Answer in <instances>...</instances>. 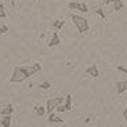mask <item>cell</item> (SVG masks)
Returning a JSON list of instances; mask_svg holds the SVG:
<instances>
[{
    "instance_id": "obj_1",
    "label": "cell",
    "mask_w": 127,
    "mask_h": 127,
    "mask_svg": "<svg viewBox=\"0 0 127 127\" xmlns=\"http://www.w3.org/2000/svg\"><path fill=\"white\" fill-rule=\"evenodd\" d=\"M40 70H41V65L39 62H35L32 65H28V66H17L14 68L13 75L10 77V83H22L28 77L33 76L35 73L40 72Z\"/></svg>"
},
{
    "instance_id": "obj_2",
    "label": "cell",
    "mask_w": 127,
    "mask_h": 127,
    "mask_svg": "<svg viewBox=\"0 0 127 127\" xmlns=\"http://www.w3.org/2000/svg\"><path fill=\"white\" fill-rule=\"evenodd\" d=\"M70 18H72V22L75 24V26H76V29H77L79 33H86V32H89V29H90L89 21H87L83 15H79V14H72Z\"/></svg>"
},
{
    "instance_id": "obj_3",
    "label": "cell",
    "mask_w": 127,
    "mask_h": 127,
    "mask_svg": "<svg viewBox=\"0 0 127 127\" xmlns=\"http://www.w3.org/2000/svg\"><path fill=\"white\" fill-rule=\"evenodd\" d=\"M64 102H65V98H64V97H54V98L47 99V102H46V112H47V113L54 112L55 108H57V105L64 104Z\"/></svg>"
},
{
    "instance_id": "obj_4",
    "label": "cell",
    "mask_w": 127,
    "mask_h": 127,
    "mask_svg": "<svg viewBox=\"0 0 127 127\" xmlns=\"http://www.w3.org/2000/svg\"><path fill=\"white\" fill-rule=\"evenodd\" d=\"M115 86H116V93L118 94H123L127 90V80H118Z\"/></svg>"
},
{
    "instance_id": "obj_5",
    "label": "cell",
    "mask_w": 127,
    "mask_h": 127,
    "mask_svg": "<svg viewBox=\"0 0 127 127\" xmlns=\"http://www.w3.org/2000/svg\"><path fill=\"white\" fill-rule=\"evenodd\" d=\"M60 44H61V39H60L57 32H54L53 36H51V39L48 40V47H57V46H60Z\"/></svg>"
},
{
    "instance_id": "obj_6",
    "label": "cell",
    "mask_w": 127,
    "mask_h": 127,
    "mask_svg": "<svg viewBox=\"0 0 127 127\" xmlns=\"http://www.w3.org/2000/svg\"><path fill=\"white\" fill-rule=\"evenodd\" d=\"M86 73L89 76L94 77V79L99 76V70H98V68H97V65H90L89 68H86Z\"/></svg>"
},
{
    "instance_id": "obj_7",
    "label": "cell",
    "mask_w": 127,
    "mask_h": 127,
    "mask_svg": "<svg viewBox=\"0 0 127 127\" xmlns=\"http://www.w3.org/2000/svg\"><path fill=\"white\" fill-rule=\"evenodd\" d=\"M48 122H50V123H62L64 119L61 118V116H57L54 112H50V113H48Z\"/></svg>"
},
{
    "instance_id": "obj_8",
    "label": "cell",
    "mask_w": 127,
    "mask_h": 127,
    "mask_svg": "<svg viewBox=\"0 0 127 127\" xmlns=\"http://www.w3.org/2000/svg\"><path fill=\"white\" fill-rule=\"evenodd\" d=\"M13 112H14V105L13 104H7L6 106L0 111V115H1V116H4V115H11Z\"/></svg>"
},
{
    "instance_id": "obj_9",
    "label": "cell",
    "mask_w": 127,
    "mask_h": 127,
    "mask_svg": "<svg viewBox=\"0 0 127 127\" xmlns=\"http://www.w3.org/2000/svg\"><path fill=\"white\" fill-rule=\"evenodd\" d=\"M0 124L3 127H10L11 126V115H4L3 119L0 120Z\"/></svg>"
},
{
    "instance_id": "obj_10",
    "label": "cell",
    "mask_w": 127,
    "mask_h": 127,
    "mask_svg": "<svg viewBox=\"0 0 127 127\" xmlns=\"http://www.w3.org/2000/svg\"><path fill=\"white\" fill-rule=\"evenodd\" d=\"M72 94H68L66 97H65V109H66V111H70V109H72Z\"/></svg>"
},
{
    "instance_id": "obj_11",
    "label": "cell",
    "mask_w": 127,
    "mask_h": 127,
    "mask_svg": "<svg viewBox=\"0 0 127 127\" xmlns=\"http://www.w3.org/2000/svg\"><path fill=\"white\" fill-rule=\"evenodd\" d=\"M123 0H113V10H116V11H120L122 8H123Z\"/></svg>"
},
{
    "instance_id": "obj_12",
    "label": "cell",
    "mask_w": 127,
    "mask_h": 127,
    "mask_svg": "<svg viewBox=\"0 0 127 127\" xmlns=\"http://www.w3.org/2000/svg\"><path fill=\"white\" fill-rule=\"evenodd\" d=\"M64 25H65V21H64V19H55L54 22H53V26H54L57 31H60Z\"/></svg>"
},
{
    "instance_id": "obj_13",
    "label": "cell",
    "mask_w": 127,
    "mask_h": 127,
    "mask_svg": "<svg viewBox=\"0 0 127 127\" xmlns=\"http://www.w3.org/2000/svg\"><path fill=\"white\" fill-rule=\"evenodd\" d=\"M68 7H69L70 10H82V3H76V1H70V3H68Z\"/></svg>"
},
{
    "instance_id": "obj_14",
    "label": "cell",
    "mask_w": 127,
    "mask_h": 127,
    "mask_svg": "<svg viewBox=\"0 0 127 127\" xmlns=\"http://www.w3.org/2000/svg\"><path fill=\"white\" fill-rule=\"evenodd\" d=\"M33 109H35L36 115H39V116H43V115L46 113V108H43V106H37V105H35Z\"/></svg>"
},
{
    "instance_id": "obj_15",
    "label": "cell",
    "mask_w": 127,
    "mask_h": 127,
    "mask_svg": "<svg viewBox=\"0 0 127 127\" xmlns=\"http://www.w3.org/2000/svg\"><path fill=\"white\" fill-rule=\"evenodd\" d=\"M94 13L97 14V15H99V18L101 19H106V15H105V11L101 8V7H98V8L94 10Z\"/></svg>"
},
{
    "instance_id": "obj_16",
    "label": "cell",
    "mask_w": 127,
    "mask_h": 127,
    "mask_svg": "<svg viewBox=\"0 0 127 127\" xmlns=\"http://www.w3.org/2000/svg\"><path fill=\"white\" fill-rule=\"evenodd\" d=\"M1 18H7V11H6V6L0 3V19Z\"/></svg>"
},
{
    "instance_id": "obj_17",
    "label": "cell",
    "mask_w": 127,
    "mask_h": 127,
    "mask_svg": "<svg viewBox=\"0 0 127 127\" xmlns=\"http://www.w3.org/2000/svg\"><path fill=\"white\" fill-rule=\"evenodd\" d=\"M50 87H51L50 82H43V83L39 84V89H41V90H47V89H50Z\"/></svg>"
},
{
    "instance_id": "obj_18",
    "label": "cell",
    "mask_w": 127,
    "mask_h": 127,
    "mask_svg": "<svg viewBox=\"0 0 127 127\" xmlns=\"http://www.w3.org/2000/svg\"><path fill=\"white\" fill-rule=\"evenodd\" d=\"M55 111H57V112H61V113H62V112H66V109H65V105H64V104H60V105H57Z\"/></svg>"
},
{
    "instance_id": "obj_19",
    "label": "cell",
    "mask_w": 127,
    "mask_h": 127,
    "mask_svg": "<svg viewBox=\"0 0 127 127\" xmlns=\"http://www.w3.org/2000/svg\"><path fill=\"white\" fill-rule=\"evenodd\" d=\"M7 32H8V26L7 25H4V26L0 28V35H4V33H7Z\"/></svg>"
},
{
    "instance_id": "obj_20",
    "label": "cell",
    "mask_w": 127,
    "mask_h": 127,
    "mask_svg": "<svg viewBox=\"0 0 127 127\" xmlns=\"http://www.w3.org/2000/svg\"><path fill=\"white\" fill-rule=\"evenodd\" d=\"M118 70H119V72H122V73H126V75H127V69H126L124 66H122V65H118Z\"/></svg>"
},
{
    "instance_id": "obj_21",
    "label": "cell",
    "mask_w": 127,
    "mask_h": 127,
    "mask_svg": "<svg viewBox=\"0 0 127 127\" xmlns=\"http://www.w3.org/2000/svg\"><path fill=\"white\" fill-rule=\"evenodd\" d=\"M82 13H87L89 11V8H87V4L86 3H82V10H80Z\"/></svg>"
},
{
    "instance_id": "obj_22",
    "label": "cell",
    "mask_w": 127,
    "mask_h": 127,
    "mask_svg": "<svg viewBox=\"0 0 127 127\" xmlns=\"http://www.w3.org/2000/svg\"><path fill=\"white\" fill-rule=\"evenodd\" d=\"M109 3H113V0H105V4H109Z\"/></svg>"
},
{
    "instance_id": "obj_23",
    "label": "cell",
    "mask_w": 127,
    "mask_h": 127,
    "mask_svg": "<svg viewBox=\"0 0 127 127\" xmlns=\"http://www.w3.org/2000/svg\"><path fill=\"white\" fill-rule=\"evenodd\" d=\"M126 115H127V106H126V109H124V111H123V118H124V116H126Z\"/></svg>"
},
{
    "instance_id": "obj_24",
    "label": "cell",
    "mask_w": 127,
    "mask_h": 127,
    "mask_svg": "<svg viewBox=\"0 0 127 127\" xmlns=\"http://www.w3.org/2000/svg\"><path fill=\"white\" fill-rule=\"evenodd\" d=\"M124 120H126V123H127V115H126V116H124Z\"/></svg>"
}]
</instances>
